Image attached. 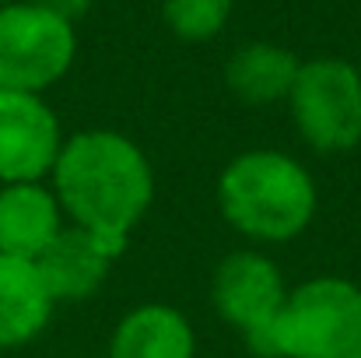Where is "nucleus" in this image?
<instances>
[{
  "label": "nucleus",
  "instance_id": "1",
  "mask_svg": "<svg viewBox=\"0 0 361 358\" xmlns=\"http://www.w3.org/2000/svg\"><path fill=\"white\" fill-rule=\"evenodd\" d=\"M49 190L67 225L99 236L120 256L154 204V169L133 137L92 126L63 137Z\"/></svg>",
  "mask_w": 361,
  "mask_h": 358
},
{
  "label": "nucleus",
  "instance_id": "2",
  "mask_svg": "<svg viewBox=\"0 0 361 358\" xmlns=\"http://www.w3.org/2000/svg\"><path fill=\"white\" fill-rule=\"evenodd\" d=\"M218 211L232 232L256 246L298 239L316 218L319 190L312 172L288 151L252 148L235 155L218 176Z\"/></svg>",
  "mask_w": 361,
  "mask_h": 358
},
{
  "label": "nucleus",
  "instance_id": "3",
  "mask_svg": "<svg viewBox=\"0 0 361 358\" xmlns=\"http://www.w3.org/2000/svg\"><path fill=\"white\" fill-rule=\"evenodd\" d=\"M263 358H361V285L316 274L288 288Z\"/></svg>",
  "mask_w": 361,
  "mask_h": 358
},
{
  "label": "nucleus",
  "instance_id": "4",
  "mask_svg": "<svg viewBox=\"0 0 361 358\" xmlns=\"http://www.w3.org/2000/svg\"><path fill=\"white\" fill-rule=\"evenodd\" d=\"M78 56L74 21L39 0L0 7V92L42 95L67 78Z\"/></svg>",
  "mask_w": 361,
  "mask_h": 358
},
{
  "label": "nucleus",
  "instance_id": "5",
  "mask_svg": "<svg viewBox=\"0 0 361 358\" xmlns=\"http://www.w3.org/2000/svg\"><path fill=\"white\" fill-rule=\"evenodd\" d=\"M284 106L298 137L319 155H344L361 144V71L344 56L302 60Z\"/></svg>",
  "mask_w": 361,
  "mask_h": 358
},
{
  "label": "nucleus",
  "instance_id": "6",
  "mask_svg": "<svg viewBox=\"0 0 361 358\" xmlns=\"http://www.w3.org/2000/svg\"><path fill=\"white\" fill-rule=\"evenodd\" d=\"M284 299H288L284 274L277 260L267 256L263 249H235L214 267L211 302L218 316L239 330L256 355L267 352V338L277 313L284 309Z\"/></svg>",
  "mask_w": 361,
  "mask_h": 358
},
{
  "label": "nucleus",
  "instance_id": "7",
  "mask_svg": "<svg viewBox=\"0 0 361 358\" xmlns=\"http://www.w3.org/2000/svg\"><path fill=\"white\" fill-rule=\"evenodd\" d=\"M63 148V126L42 95L0 92V186L46 183Z\"/></svg>",
  "mask_w": 361,
  "mask_h": 358
},
{
  "label": "nucleus",
  "instance_id": "8",
  "mask_svg": "<svg viewBox=\"0 0 361 358\" xmlns=\"http://www.w3.org/2000/svg\"><path fill=\"white\" fill-rule=\"evenodd\" d=\"M63 229H67V218L49 183L0 186V253L4 256L35 263Z\"/></svg>",
  "mask_w": 361,
  "mask_h": 358
},
{
  "label": "nucleus",
  "instance_id": "9",
  "mask_svg": "<svg viewBox=\"0 0 361 358\" xmlns=\"http://www.w3.org/2000/svg\"><path fill=\"white\" fill-rule=\"evenodd\" d=\"M116 263V253L102 242L99 236L67 225L60 236L53 239V246L35 260L53 302H85L92 299L109 270Z\"/></svg>",
  "mask_w": 361,
  "mask_h": 358
},
{
  "label": "nucleus",
  "instance_id": "10",
  "mask_svg": "<svg viewBox=\"0 0 361 358\" xmlns=\"http://www.w3.org/2000/svg\"><path fill=\"white\" fill-rule=\"evenodd\" d=\"M106 358H197V330L179 306L140 302L113 327Z\"/></svg>",
  "mask_w": 361,
  "mask_h": 358
},
{
  "label": "nucleus",
  "instance_id": "11",
  "mask_svg": "<svg viewBox=\"0 0 361 358\" xmlns=\"http://www.w3.org/2000/svg\"><path fill=\"white\" fill-rule=\"evenodd\" d=\"M53 295L32 260L0 253V352L32 345L53 320Z\"/></svg>",
  "mask_w": 361,
  "mask_h": 358
},
{
  "label": "nucleus",
  "instance_id": "12",
  "mask_svg": "<svg viewBox=\"0 0 361 358\" xmlns=\"http://www.w3.org/2000/svg\"><path fill=\"white\" fill-rule=\"evenodd\" d=\"M302 60L277 42H245L225 64V85L242 106L263 109L274 102H288L295 74Z\"/></svg>",
  "mask_w": 361,
  "mask_h": 358
},
{
  "label": "nucleus",
  "instance_id": "13",
  "mask_svg": "<svg viewBox=\"0 0 361 358\" xmlns=\"http://www.w3.org/2000/svg\"><path fill=\"white\" fill-rule=\"evenodd\" d=\"M169 32L183 42H211L232 18V0H161Z\"/></svg>",
  "mask_w": 361,
  "mask_h": 358
},
{
  "label": "nucleus",
  "instance_id": "14",
  "mask_svg": "<svg viewBox=\"0 0 361 358\" xmlns=\"http://www.w3.org/2000/svg\"><path fill=\"white\" fill-rule=\"evenodd\" d=\"M4 4H14V0H0V7H4Z\"/></svg>",
  "mask_w": 361,
  "mask_h": 358
},
{
  "label": "nucleus",
  "instance_id": "15",
  "mask_svg": "<svg viewBox=\"0 0 361 358\" xmlns=\"http://www.w3.org/2000/svg\"><path fill=\"white\" fill-rule=\"evenodd\" d=\"M358 71H361V64H358Z\"/></svg>",
  "mask_w": 361,
  "mask_h": 358
}]
</instances>
